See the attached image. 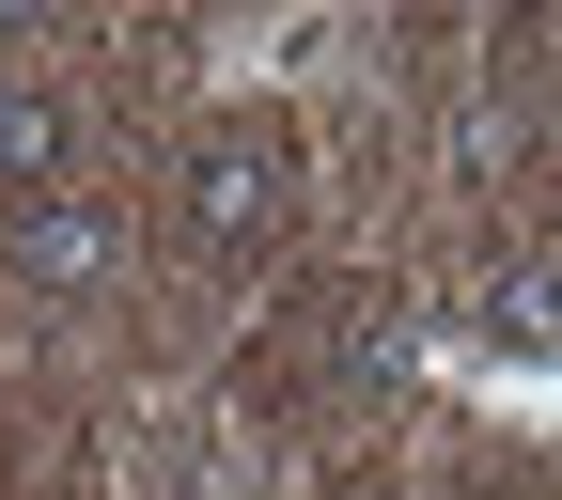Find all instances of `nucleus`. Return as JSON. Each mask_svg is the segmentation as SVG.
Masks as SVG:
<instances>
[{"instance_id": "f257e3e1", "label": "nucleus", "mask_w": 562, "mask_h": 500, "mask_svg": "<svg viewBox=\"0 0 562 500\" xmlns=\"http://www.w3.org/2000/svg\"><path fill=\"white\" fill-rule=\"evenodd\" d=\"M172 203H188V235L220 251V266H250V251H281V235H297V141H281L266 110H220V125L188 141Z\"/></svg>"}, {"instance_id": "f03ea898", "label": "nucleus", "mask_w": 562, "mask_h": 500, "mask_svg": "<svg viewBox=\"0 0 562 500\" xmlns=\"http://www.w3.org/2000/svg\"><path fill=\"white\" fill-rule=\"evenodd\" d=\"M0 266L32 281V298H94V281L125 266V220L94 188H47V203H0Z\"/></svg>"}, {"instance_id": "7ed1b4c3", "label": "nucleus", "mask_w": 562, "mask_h": 500, "mask_svg": "<svg viewBox=\"0 0 562 500\" xmlns=\"http://www.w3.org/2000/svg\"><path fill=\"white\" fill-rule=\"evenodd\" d=\"M469 360L562 376V251H501V266L469 281Z\"/></svg>"}, {"instance_id": "20e7f679", "label": "nucleus", "mask_w": 562, "mask_h": 500, "mask_svg": "<svg viewBox=\"0 0 562 500\" xmlns=\"http://www.w3.org/2000/svg\"><path fill=\"white\" fill-rule=\"evenodd\" d=\"M79 188V95L63 79H0V203Z\"/></svg>"}, {"instance_id": "39448f33", "label": "nucleus", "mask_w": 562, "mask_h": 500, "mask_svg": "<svg viewBox=\"0 0 562 500\" xmlns=\"http://www.w3.org/2000/svg\"><path fill=\"white\" fill-rule=\"evenodd\" d=\"M140 500H266V469L220 422H157V438H140Z\"/></svg>"}]
</instances>
